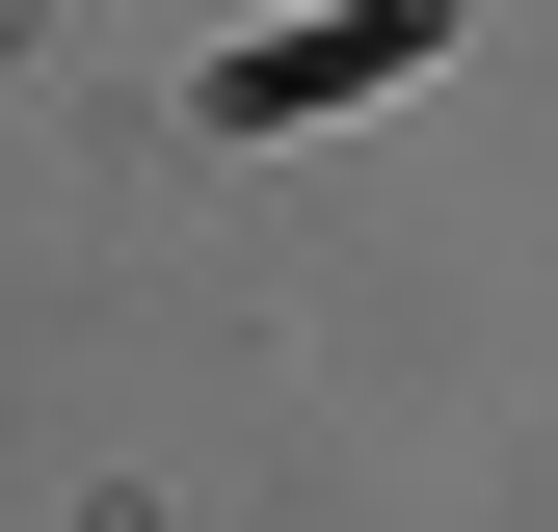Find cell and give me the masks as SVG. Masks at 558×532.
<instances>
[{"instance_id":"obj_1","label":"cell","mask_w":558,"mask_h":532,"mask_svg":"<svg viewBox=\"0 0 558 532\" xmlns=\"http://www.w3.org/2000/svg\"><path fill=\"white\" fill-rule=\"evenodd\" d=\"M426 27H452V0H373V27H293V53H240V81H214V107L266 133V107H319V81H373V53H426Z\"/></svg>"}]
</instances>
